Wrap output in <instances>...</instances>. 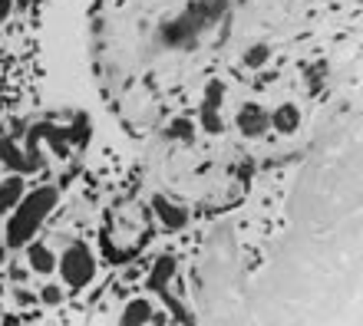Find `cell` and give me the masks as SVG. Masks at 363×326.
<instances>
[{
	"mask_svg": "<svg viewBox=\"0 0 363 326\" xmlns=\"http://www.w3.org/2000/svg\"><path fill=\"white\" fill-rule=\"evenodd\" d=\"M221 96H225V86H221L218 79H211L208 86H205V103H201V129L211 135L221 132V115H218Z\"/></svg>",
	"mask_w": 363,
	"mask_h": 326,
	"instance_id": "cell-4",
	"label": "cell"
},
{
	"mask_svg": "<svg viewBox=\"0 0 363 326\" xmlns=\"http://www.w3.org/2000/svg\"><path fill=\"white\" fill-rule=\"evenodd\" d=\"M152 208H155V214H159V221H162L165 228L179 231V228H185V224H189V211H185V208H179V204H172V202H165L162 194L152 202Z\"/></svg>",
	"mask_w": 363,
	"mask_h": 326,
	"instance_id": "cell-5",
	"label": "cell"
},
{
	"mask_svg": "<svg viewBox=\"0 0 363 326\" xmlns=\"http://www.w3.org/2000/svg\"><path fill=\"white\" fill-rule=\"evenodd\" d=\"M172 274H175V257L172 254H165V257L155 260V267H152V274H149V280H145V287L155 290V293H162L165 284L172 280Z\"/></svg>",
	"mask_w": 363,
	"mask_h": 326,
	"instance_id": "cell-7",
	"label": "cell"
},
{
	"mask_svg": "<svg viewBox=\"0 0 363 326\" xmlns=\"http://www.w3.org/2000/svg\"><path fill=\"white\" fill-rule=\"evenodd\" d=\"M271 57V50L264 43H255L251 50H245V66H264Z\"/></svg>",
	"mask_w": 363,
	"mask_h": 326,
	"instance_id": "cell-13",
	"label": "cell"
},
{
	"mask_svg": "<svg viewBox=\"0 0 363 326\" xmlns=\"http://www.w3.org/2000/svg\"><path fill=\"white\" fill-rule=\"evenodd\" d=\"M67 139H69V142H79V145L86 142V139H89V119H86V115H77L73 129H67Z\"/></svg>",
	"mask_w": 363,
	"mask_h": 326,
	"instance_id": "cell-14",
	"label": "cell"
},
{
	"mask_svg": "<svg viewBox=\"0 0 363 326\" xmlns=\"http://www.w3.org/2000/svg\"><path fill=\"white\" fill-rule=\"evenodd\" d=\"M0 162L7 165V168H13L17 175L33 172V168H37V165L30 162V158H23V152H20L13 142H0Z\"/></svg>",
	"mask_w": 363,
	"mask_h": 326,
	"instance_id": "cell-8",
	"label": "cell"
},
{
	"mask_svg": "<svg viewBox=\"0 0 363 326\" xmlns=\"http://www.w3.org/2000/svg\"><path fill=\"white\" fill-rule=\"evenodd\" d=\"M27 257H30V267L40 270V274H50V270L57 267V257H53V254H50V248H43V244H30Z\"/></svg>",
	"mask_w": 363,
	"mask_h": 326,
	"instance_id": "cell-11",
	"label": "cell"
},
{
	"mask_svg": "<svg viewBox=\"0 0 363 326\" xmlns=\"http://www.w3.org/2000/svg\"><path fill=\"white\" fill-rule=\"evenodd\" d=\"M271 125H274L277 132H294L297 129V122H301V112H297V106H281V109H274V115L268 119Z\"/></svg>",
	"mask_w": 363,
	"mask_h": 326,
	"instance_id": "cell-10",
	"label": "cell"
},
{
	"mask_svg": "<svg viewBox=\"0 0 363 326\" xmlns=\"http://www.w3.org/2000/svg\"><path fill=\"white\" fill-rule=\"evenodd\" d=\"M165 135H169V139H191V122L189 119H175V122L165 129Z\"/></svg>",
	"mask_w": 363,
	"mask_h": 326,
	"instance_id": "cell-15",
	"label": "cell"
},
{
	"mask_svg": "<svg viewBox=\"0 0 363 326\" xmlns=\"http://www.w3.org/2000/svg\"><path fill=\"white\" fill-rule=\"evenodd\" d=\"M23 198V178L13 175L0 185V214H7V208H17V202Z\"/></svg>",
	"mask_w": 363,
	"mask_h": 326,
	"instance_id": "cell-9",
	"label": "cell"
},
{
	"mask_svg": "<svg viewBox=\"0 0 363 326\" xmlns=\"http://www.w3.org/2000/svg\"><path fill=\"white\" fill-rule=\"evenodd\" d=\"M238 129L245 135H261L268 129V112L261 106H255V103H248V106L238 112Z\"/></svg>",
	"mask_w": 363,
	"mask_h": 326,
	"instance_id": "cell-6",
	"label": "cell"
},
{
	"mask_svg": "<svg viewBox=\"0 0 363 326\" xmlns=\"http://www.w3.org/2000/svg\"><path fill=\"white\" fill-rule=\"evenodd\" d=\"M125 326H133V323H149V320H152V307H149V300H133V303H129V307H125V313L123 317Z\"/></svg>",
	"mask_w": 363,
	"mask_h": 326,
	"instance_id": "cell-12",
	"label": "cell"
},
{
	"mask_svg": "<svg viewBox=\"0 0 363 326\" xmlns=\"http://www.w3.org/2000/svg\"><path fill=\"white\" fill-rule=\"evenodd\" d=\"M40 297H43V303H50V307H53V303H60V287H53V284H50V287H43V293H40Z\"/></svg>",
	"mask_w": 363,
	"mask_h": 326,
	"instance_id": "cell-16",
	"label": "cell"
},
{
	"mask_svg": "<svg viewBox=\"0 0 363 326\" xmlns=\"http://www.w3.org/2000/svg\"><path fill=\"white\" fill-rule=\"evenodd\" d=\"M57 204V188H37L33 194L20 198L17 202V211L10 218V228H7V248H23L30 244V238L40 231V224L47 221V214L53 211Z\"/></svg>",
	"mask_w": 363,
	"mask_h": 326,
	"instance_id": "cell-1",
	"label": "cell"
},
{
	"mask_svg": "<svg viewBox=\"0 0 363 326\" xmlns=\"http://www.w3.org/2000/svg\"><path fill=\"white\" fill-rule=\"evenodd\" d=\"M60 274L67 280V287H86L96 274V260H93L86 244L77 240V244H69V248L63 250V257H60Z\"/></svg>",
	"mask_w": 363,
	"mask_h": 326,
	"instance_id": "cell-3",
	"label": "cell"
},
{
	"mask_svg": "<svg viewBox=\"0 0 363 326\" xmlns=\"http://www.w3.org/2000/svg\"><path fill=\"white\" fill-rule=\"evenodd\" d=\"M7 10H10V0H0V20L7 17Z\"/></svg>",
	"mask_w": 363,
	"mask_h": 326,
	"instance_id": "cell-17",
	"label": "cell"
},
{
	"mask_svg": "<svg viewBox=\"0 0 363 326\" xmlns=\"http://www.w3.org/2000/svg\"><path fill=\"white\" fill-rule=\"evenodd\" d=\"M225 10H228L225 0H199V4H191L182 17H175L172 23H165L159 37H162V43H169V47H185V43H191V40L199 37L201 30H208Z\"/></svg>",
	"mask_w": 363,
	"mask_h": 326,
	"instance_id": "cell-2",
	"label": "cell"
}]
</instances>
